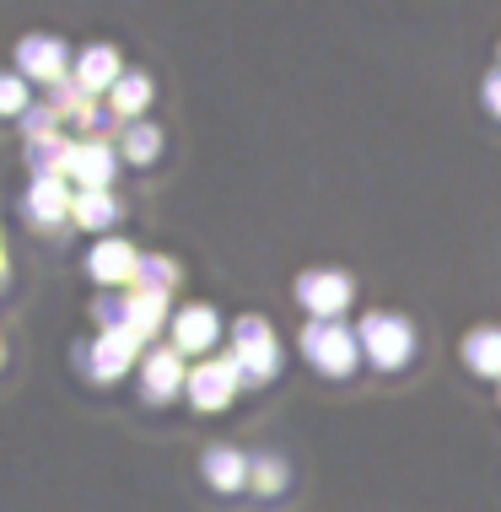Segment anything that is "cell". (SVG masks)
<instances>
[{"mask_svg":"<svg viewBox=\"0 0 501 512\" xmlns=\"http://www.w3.org/2000/svg\"><path fill=\"white\" fill-rule=\"evenodd\" d=\"M372 351H378V362H399L405 356V324H394V318H372Z\"/></svg>","mask_w":501,"mask_h":512,"instance_id":"obj_1","label":"cell"},{"mask_svg":"<svg viewBox=\"0 0 501 512\" xmlns=\"http://www.w3.org/2000/svg\"><path fill=\"white\" fill-rule=\"evenodd\" d=\"M308 286H313L308 297L318 302V308H334V302H340L345 292H351V286H340V281H334V275H318V281H308Z\"/></svg>","mask_w":501,"mask_h":512,"instance_id":"obj_2","label":"cell"},{"mask_svg":"<svg viewBox=\"0 0 501 512\" xmlns=\"http://www.w3.org/2000/svg\"><path fill=\"white\" fill-rule=\"evenodd\" d=\"M211 399H227V367H205V378H200V405H211Z\"/></svg>","mask_w":501,"mask_h":512,"instance_id":"obj_3","label":"cell"},{"mask_svg":"<svg viewBox=\"0 0 501 512\" xmlns=\"http://www.w3.org/2000/svg\"><path fill=\"white\" fill-rule=\"evenodd\" d=\"M167 383H178V362L173 356H157V362H151V394H162Z\"/></svg>","mask_w":501,"mask_h":512,"instance_id":"obj_4","label":"cell"},{"mask_svg":"<svg viewBox=\"0 0 501 512\" xmlns=\"http://www.w3.org/2000/svg\"><path fill=\"white\" fill-rule=\"evenodd\" d=\"M211 480H221V486H232V480H238V464H232V453H211Z\"/></svg>","mask_w":501,"mask_h":512,"instance_id":"obj_5","label":"cell"},{"mask_svg":"<svg viewBox=\"0 0 501 512\" xmlns=\"http://www.w3.org/2000/svg\"><path fill=\"white\" fill-rule=\"evenodd\" d=\"M141 98H146V81H124V87H119V103L124 108H135Z\"/></svg>","mask_w":501,"mask_h":512,"instance_id":"obj_6","label":"cell"}]
</instances>
